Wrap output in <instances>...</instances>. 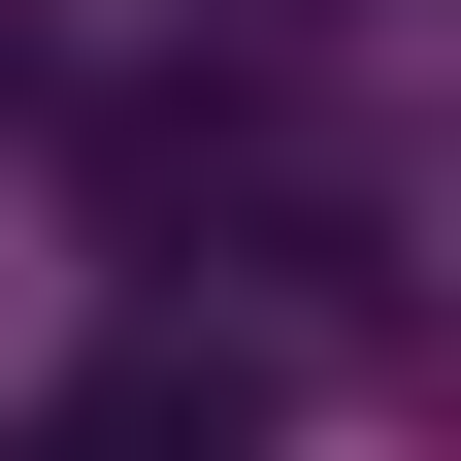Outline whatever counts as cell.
Masks as SVG:
<instances>
[{
    "label": "cell",
    "mask_w": 461,
    "mask_h": 461,
    "mask_svg": "<svg viewBox=\"0 0 461 461\" xmlns=\"http://www.w3.org/2000/svg\"><path fill=\"white\" fill-rule=\"evenodd\" d=\"M33 461H264V363H230V330H132V363H67Z\"/></svg>",
    "instance_id": "cell-1"
},
{
    "label": "cell",
    "mask_w": 461,
    "mask_h": 461,
    "mask_svg": "<svg viewBox=\"0 0 461 461\" xmlns=\"http://www.w3.org/2000/svg\"><path fill=\"white\" fill-rule=\"evenodd\" d=\"M33 132H67V33H0V165H33Z\"/></svg>",
    "instance_id": "cell-2"
},
{
    "label": "cell",
    "mask_w": 461,
    "mask_h": 461,
    "mask_svg": "<svg viewBox=\"0 0 461 461\" xmlns=\"http://www.w3.org/2000/svg\"><path fill=\"white\" fill-rule=\"evenodd\" d=\"M264 33H297V0H264Z\"/></svg>",
    "instance_id": "cell-3"
}]
</instances>
